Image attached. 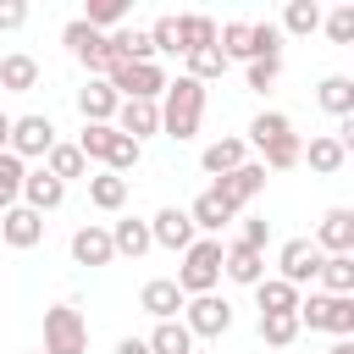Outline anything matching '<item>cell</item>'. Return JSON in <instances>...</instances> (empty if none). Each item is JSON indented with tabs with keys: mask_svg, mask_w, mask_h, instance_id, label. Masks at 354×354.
Returning a JSON list of instances; mask_svg holds the SVG:
<instances>
[{
	"mask_svg": "<svg viewBox=\"0 0 354 354\" xmlns=\"http://www.w3.org/2000/svg\"><path fill=\"white\" fill-rule=\"evenodd\" d=\"M6 144H11V116L0 111V149H6Z\"/></svg>",
	"mask_w": 354,
	"mask_h": 354,
	"instance_id": "obj_48",
	"label": "cell"
},
{
	"mask_svg": "<svg viewBox=\"0 0 354 354\" xmlns=\"http://www.w3.org/2000/svg\"><path fill=\"white\" fill-rule=\"evenodd\" d=\"M266 238H271V221L243 216V227H238V238H232V243H243V249H260V254H266Z\"/></svg>",
	"mask_w": 354,
	"mask_h": 354,
	"instance_id": "obj_45",
	"label": "cell"
},
{
	"mask_svg": "<svg viewBox=\"0 0 354 354\" xmlns=\"http://www.w3.org/2000/svg\"><path fill=\"white\" fill-rule=\"evenodd\" d=\"M183 304H188V299H183V288H177L171 277H149V282L138 288V310L155 315V321H177Z\"/></svg>",
	"mask_w": 354,
	"mask_h": 354,
	"instance_id": "obj_15",
	"label": "cell"
},
{
	"mask_svg": "<svg viewBox=\"0 0 354 354\" xmlns=\"http://www.w3.org/2000/svg\"><path fill=\"white\" fill-rule=\"evenodd\" d=\"M111 260H116V249H111V227L83 221V227L72 232V266H111Z\"/></svg>",
	"mask_w": 354,
	"mask_h": 354,
	"instance_id": "obj_16",
	"label": "cell"
},
{
	"mask_svg": "<svg viewBox=\"0 0 354 354\" xmlns=\"http://www.w3.org/2000/svg\"><path fill=\"white\" fill-rule=\"evenodd\" d=\"M326 354H354V343H348V337H337V343H332Z\"/></svg>",
	"mask_w": 354,
	"mask_h": 354,
	"instance_id": "obj_49",
	"label": "cell"
},
{
	"mask_svg": "<svg viewBox=\"0 0 354 354\" xmlns=\"http://www.w3.org/2000/svg\"><path fill=\"white\" fill-rule=\"evenodd\" d=\"M277 28L293 33V39H310V33L321 28V6H315V0H288V11H282Z\"/></svg>",
	"mask_w": 354,
	"mask_h": 354,
	"instance_id": "obj_30",
	"label": "cell"
},
{
	"mask_svg": "<svg viewBox=\"0 0 354 354\" xmlns=\"http://www.w3.org/2000/svg\"><path fill=\"white\" fill-rule=\"evenodd\" d=\"M282 133H293V122H288L282 111H260V116L249 122V144H254V149H266V144L282 138Z\"/></svg>",
	"mask_w": 354,
	"mask_h": 354,
	"instance_id": "obj_40",
	"label": "cell"
},
{
	"mask_svg": "<svg viewBox=\"0 0 354 354\" xmlns=\"http://www.w3.org/2000/svg\"><path fill=\"white\" fill-rule=\"evenodd\" d=\"M171 282L183 288V299L216 293V282H221V238H194V243L183 249V266H177Z\"/></svg>",
	"mask_w": 354,
	"mask_h": 354,
	"instance_id": "obj_2",
	"label": "cell"
},
{
	"mask_svg": "<svg viewBox=\"0 0 354 354\" xmlns=\"http://www.w3.org/2000/svg\"><path fill=\"white\" fill-rule=\"evenodd\" d=\"M88 205L105 210V216H116V210L127 205V177H116V171H88Z\"/></svg>",
	"mask_w": 354,
	"mask_h": 354,
	"instance_id": "obj_24",
	"label": "cell"
},
{
	"mask_svg": "<svg viewBox=\"0 0 354 354\" xmlns=\"http://www.w3.org/2000/svg\"><path fill=\"white\" fill-rule=\"evenodd\" d=\"M249 160V144L243 138H216V144H205V155H199V166L210 171V177H227V171H238Z\"/></svg>",
	"mask_w": 354,
	"mask_h": 354,
	"instance_id": "obj_22",
	"label": "cell"
},
{
	"mask_svg": "<svg viewBox=\"0 0 354 354\" xmlns=\"http://www.w3.org/2000/svg\"><path fill=\"white\" fill-rule=\"evenodd\" d=\"M177 33H183V55L188 50H205V44H216V17L188 11V17H177Z\"/></svg>",
	"mask_w": 354,
	"mask_h": 354,
	"instance_id": "obj_33",
	"label": "cell"
},
{
	"mask_svg": "<svg viewBox=\"0 0 354 354\" xmlns=\"http://www.w3.org/2000/svg\"><path fill=\"white\" fill-rule=\"evenodd\" d=\"M321 288L332 299H354V254H321Z\"/></svg>",
	"mask_w": 354,
	"mask_h": 354,
	"instance_id": "obj_28",
	"label": "cell"
},
{
	"mask_svg": "<svg viewBox=\"0 0 354 354\" xmlns=\"http://www.w3.org/2000/svg\"><path fill=\"white\" fill-rule=\"evenodd\" d=\"M44 171H50L55 183H77V177L88 183V160L77 155V144H61V138H55V149L44 155Z\"/></svg>",
	"mask_w": 354,
	"mask_h": 354,
	"instance_id": "obj_29",
	"label": "cell"
},
{
	"mask_svg": "<svg viewBox=\"0 0 354 354\" xmlns=\"http://www.w3.org/2000/svg\"><path fill=\"white\" fill-rule=\"evenodd\" d=\"M111 127H116L122 138L144 144V138H155V133H160V105H155V100H122Z\"/></svg>",
	"mask_w": 354,
	"mask_h": 354,
	"instance_id": "obj_12",
	"label": "cell"
},
{
	"mask_svg": "<svg viewBox=\"0 0 354 354\" xmlns=\"http://www.w3.org/2000/svg\"><path fill=\"white\" fill-rule=\"evenodd\" d=\"M28 354H39V348H28Z\"/></svg>",
	"mask_w": 354,
	"mask_h": 354,
	"instance_id": "obj_51",
	"label": "cell"
},
{
	"mask_svg": "<svg viewBox=\"0 0 354 354\" xmlns=\"http://www.w3.org/2000/svg\"><path fill=\"white\" fill-rule=\"evenodd\" d=\"M210 188H216V194L227 199V210L238 216V210H243V205H249V199H254V194L266 188V166H260V160H243L238 171H227V177H216Z\"/></svg>",
	"mask_w": 354,
	"mask_h": 354,
	"instance_id": "obj_10",
	"label": "cell"
},
{
	"mask_svg": "<svg viewBox=\"0 0 354 354\" xmlns=\"http://www.w3.org/2000/svg\"><path fill=\"white\" fill-rule=\"evenodd\" d=\"M315 100H321V111L326 116H354V77H343V72H332V77H321V88H315Z\"/></svg>",
	"mask_w": 354,
	"mask_h": 354,
	"instance_id": "obj_27",
	"label": "cell"
},
{
	"mask_svg": "<svg viewBox=\"0 0 354 354\" xmlns=\"http://www.w3.org/2000/svg\"><path fill=\"white\" fill-rule=\"evenodd\" d=\"M144 343H149V354H188V348H194V337H188L183 321H155V332H149Z\"/></svg>",
	"mask_w": 354,
	"mask_h": 354,
	"instance_id": "obj_32",
	"label": "cell"
},
{
	"mask_svg": "<svg viewBox=\"0 0 354 354\" xmlns=\"http://www.w3.org/2000/svg\"><path fill=\"white\" fill-rule=\"evenodd\" d=\"M61 44L72 50V61H77V66H88V77H100V72L111 66V44H105V33H94L83 17H72V22L61 28Z\"/></svg>",
	"mask_w": 354,
	"mask_h": 354,
	"instance_id": "obj_7",
	"label": "cell"
},
{
	"mask_svg": "<svg viewBox=\"0 0 354 354\" xmlns=\"http://www.w3.org/2000/svg\"><path fill=\"white\" fill-rule=\"evenodd\" d=\"M254 299H260V315H293L299 310V288L282 282V277H260L254 282Z\"/></svg>",
	"mask_w": 354,
	"mask_h": 354,
	"instance_id": "obj_26",
	"label": "cell"
},
{
	"mask_svg": "<svg viewBox=\"0 0 354 354\" xmlns=\"http://www.w3.org/2000/svg\"><path fill=\"white\" fill-rule=\"evenodd\" d=\"M116 354H149V343H144V337H122V343H116Z\"/></svg>",
	"mask_w": 354,
	"mask_h": 354,
	"instance_id": "obj_47",
	"label": "cell"
},
{
	"mask_svg": "<svg viewBox=\"0 0 354 354\" xmlns=\"http://www.w3.org/2000/svg\"><path fill=\"white\" fill-rule=\"evenodd\" d=\"M321 28H326V39H332V44H354V6L326 11V17H321Z\"/></svg>",
	"mask_w": 354,
	"mask_h": 354,
	"instance_id": "obj_43",
	"label": "cell"
},
{
	"mask_svg": "<svg viewBox=\"0 0 354 354\" xmlns=\"http://www.w3.org/2000/svg\"><path fill=\"white\" fill-rule=\"evenodd\" d=\"M188 354H205V348H199V343H194V348H188Z\"/></svg>",
	"mask_w": 354,
	"mask_h": 354,
	"instance_id": "obj_50",
	"label": "cell"
},
{
	"mask_svg": "<svg viewBox=\"0 0 354 354\" xmlns=\"http://www.w3.org/2000/svg\"><path fill=\"white\" fill-rule=\"evenodd\" d=\"M111 138H116V127H111V122H83V133H77V155L105 166V149H111Z\"/></svg>",
	"mask_w": 354,
	"mask_h": 354,
	"instance_id": "obj_36",
	"label": "cell"
},
{
	"mask_svg": "<svg viewBox=\"0 0 354 354\" xmlns=\"http://www.w3.org/2000/svg\"><path fill=\"white\" fill-rule=\"evenodd\" d=\"M39 238H44V216L39 210H28V205L0 210V243L6 249H33Z\"/></svg>",
	"mask_w": 354,
	"mask_h": 354,
	"instance_id": "obj_14",
	"label": "cell"
},
{
	"mask_svg": "<svg viewBox=\"0 0 354 354\" xmlns=\"http://www.w3.org/2000/svg\"><path fill=\"white\" fill-rule=\"evenodd\" d=\"M111 88H116V100H155L160 105V94H166V66L160 61H111L105 72H100Z\"/></svg>",
	"mask_w": 354,
	"mask_h": 354,
	"instance_id": "obj_3",
	"label": "cell"
},
{
	"mask_svg": "<svg viewBox=\"0 0 354 354\" xmlns=\"http://www.w3.org/2000/svg\"><path fill=\"white\" fill-rule=\"evenodd\" d=\"M293 321H299V332L310 326V332H332V337H354V299H332V293H310V299H299V310H293Z\"/></svg>",
	"mask_w": 354,
	"mask_h": 354,
	"instance_id": "obj_4",
	"label": "cell"
},
{
	"mask_svg": "<svg viewBox=\"0 0 354 354\" xmlns=\"http://www.w3.org/2000/svg\"><path fill=\"white\" fill-rule=\"evenodd\" d=\"M138 160H144V144H133V138H122V133H116V138H111V149H105V171L127 177Z\"/></svg>",
	"mask_w": 354,
	"mask_h": 354,
	"instance_id": "obj_41",
	"label": "cell"
},
{
	"mask_svg": "<svg viewBox=\"0 0 354 354\" xmlns=\"http://www.w3.org/2000/svg\"><path fill=\"white\" fill-rule=\"evenodd\" d=\"M199 232H194V221H188V210H177V205H160L155 216H149V243H160V249H171V254H183L188 243H194Z\"/></svg>",
	"mask_w": 354,
	"mask_h": 354,
	"instance_id": "obj_11",
	"label": "cell"
},
{
	"mask_svg": "<svg viewBox=\"0 0 354 354\" xmlns=\"http://www.w3.org/2000/svg\"><path fill=\"white\" fill-rule=\"evenodd\" d=\"M321 254H354V210L348 205H332L326 216H321V227H315V238H310Z\"/></svg>",
	"mask_w": 354,
	"mask_h": 354,
	"instance_id": "obj_13",
	"label": "cell"
},
{
	"mask_svg": "<svg viewBox=\"0 0 354 354\" xmlns=\"http://www.w3.org/2000/svg\"><path fill=\"white\" fill-rule=\"evenodd\" d=\"M221 277L238 282V288H254V282L266 277V254H260V249H243V243H227V249H221Z\"/></svg>",
	"mask_w": 354,
	"mask_h": 354,
	"instance_id": "obj_18",
	"label": "cell"
},
{
	"mask_svg": "<svg viewBox=\"0 0 354 354\" xmlns=\"http://www.w3.org/2000/svg\"><path fill=\"white\" fill-rule=\"evenodd\" d=\"M249 61H282V28L277 22H249Z\"/></svg>",
	"mask_w": 354,
	"mask_h": 354,
	"instance_id": "obj_34",
	"label": "cell"
},
{
	"mask_svg": "<svg viewBox=\"0 0 354 354\" xmlns=\"http://www.w3.org/2000/svg\"><path fill=\"white\" fill-rule=\"evenodd\" d=\"M177 321L188 326V337H194V343H199V337L210 343V337H227V332H232V304H227L221 293H199V299H188V304H183V315H177Z\"/></svg>",
	"mask_w": 354,
	"mask_h": 354,
	"instance_id": "obj_6",
	"label": "cell"
},
{
	"mask_svg": "<svg viewBox=\"0 0 354 354\" xmlns=\"http://www.w3.org/2000/svg\"><path fill=\"white\" fill-rule=\"evenodd\" d=\"M116 105H122V100H116V88H111L105 77H88V83L77 88V116H83V122H116Z\"/></svg>",
	"mask_w": 354,
	"mask_h": 354,
	"instance_id": "obj_19",
	"label": "cell"
},
{
	"mask_svg": "<svg viewBox=\"0 0 354 354\" xmlns=\"http://www.w3.org/2000/svg\"><path fill=\"white\" fill-rule=\"evenodd\" d=\"M260 337H266L271 348H288V343L299 337V321H293V315H260Z\"/></svg>",
	"mask_w": 354,
	"mask_h": 354,
	"instance_id": "obj_42",
	"label": "cell"
},
{
	"mask_svg": "<svg viewBox=\"0 0 354 354\" xmlns=\"http://www.w3.org/2000/svg\"><path fill=\"white\" fill-rule=\"evenodd\" d=\"M22 177H28V166H22L11 149H0V210H11V205L22 199Z\"/></svg>",
	"mask_w": 354,
	"mask_h": 354,
	"instance_id": "obj_37",
	"label": "cell"
},
{
	"mask_svg": "<svg viewBox=\"0 0 354 354\" xmlns=\"http://www.w3.org/2000/svg\"><path fill=\"white\" fill-rule=\"evenodd\" d=\"M61 199H66V183H55L44 166H33V171L22 177V199H17V205H28V210L44 216V210H61Z\"/></svg>",
	"mask_w": 354,
	"mask_h": 354,
	"instance_id": "obj_17",
	"label": "cell"
},
{
	"mask_svg": "<svg viewBox=\"0 0 354 354\" xmlns=\"http://www.w3.org/2000/svg\"><path fill=\"white\" fill-rule=\"evenodd\" d=\"M299 155H304V138L299 133H282V138H271L260 149V166L266 171H288V166H299Z\"/></svg>",
	"mask_w": 354,
	"mask_h": 354,
	"instance_id": "obj_31",
	"label": "cell"
},
{
	"mask_svg": "<svg viewBox=\"0 0 354 354\" xmlns=\"http://www.w3.org/2000/svg\"><path fill=\"white\" fill-rule=\"evenodd\" d=\"M299 160H310V171H321V177H337L343 171V160H348V149L332 138V133H315L310 144H304V155Z\"/></svg>",
	"mask_w": 354,
	"mask_h": 354,
	"instance_id": "obj_23",
	"label": "cell"
},
{
	"mask_svg": "<svg viewBox=\"0 0 354 354\" xmlns=\"http://www.w3.org/2000/svg\"><path fill=\"white\" fill-rule=\"evenodd\" d=\"M22 166L28 160H44L55 149V122L50 116H11V144H6Z\"/></svg>",
	"mask_w": 354,
	"mask_h": 354,
	"instance_id": "obj_8",
	"label": "cell"
},
{
	"mask_svg": "<svg viewBox=\"0 0 354 354\" xmlns=\"http://www.w3.org/2000/svg\"><path fill=\"white\" fill-rule=\"evenodd\" d=\"M188 221H194V232H199V238H216V232H221L227 221H238V216L227 210V199H221L216 188H205V194L188 205Z\"/></svg>",
	"mask_w": 354,
	"mask_h": 354,
	"instance_id": "obj_20",
	"label": "cell"
},
{
	"mask_svg": "<svg viewBox=\"0 0 354 354\" xmlns=\"http://www.w3.org/2000/svg\"><path fill=\"white\" fill-rule=\"evenodd\" d=\"M111 249H116V254H127V260L149 254V249H155V243H149V221H138V216L111 221Z\"/></svg>",
	"mask_w": 354,
	"mask_h": 354,
	"instance_id": "obj_25",
	"label": "cell"
},
{
	"mask_svg": "<svg viewBox=\"0 0 354 354\" xmlns=\"http://www.w3.org/2000/svg\"><path fill=\"white\" fill-rule=\"evenodd\" d=\"M315 271H321V249H315L310 238H288V243L277 249V277H282V282L304 288V282H315Z\"/></svg>",
	"mask_w": 354,
	"mask_h": 354,
	"instance_id": "obj_9",
	"label": "cell"
},
{
	"mask_svg": "<svg viewBox=\"0 0 354 354\" xmlns=\"http://www.w3.org/2000/svg\"><path fill=\"white\" fill-rule=\"evenodd\" d=\"M28 22V0H0V28L11 33V28H22Z\"/></svg>",
	"mask_w": 354,
	"mask_h": 354,
	"instance_id": "obj_46",
	"label": "cell"
},
{
	"mask_svg": "<svg viewBox=\"0 0 354 354\" xmlns=\"http://www.w3.org/2000/svg\"><path fill=\"white\" fill-rule=\"evenodd\" d=\"M39 354H88V321L72 304H50L44 310V348Z\"/></svg>",
	"mask_w": 354,
	"mask_h": 354,
	"instance_id": "obj_5",
	"label": "cell"
},
{
	"mask_svg": "<svg viewBox=\"0 0 354 354\" xmlns=\"http://www.w3.org/2000/svg\"><path fill=\"white\" fill-rule=\"evenodd\" d=\"M183 61H188V72H183V77H194V83H210V77H221V72H227V55H221L216 44H205V50H188Z\"/></svg>",
	"mask_w": 354,
	"mask_h": 354,
	"instance_id": "obj_35",
	"label": "cell"
},
{
	"mask_svg": "<svg viewBox=\"0 0 354 354\" xmlns=\"http://www.w3.org/2000/svg\"><path fill=\"white\" fill-rule=\"evenodd\" d=\"M0 88H6V94H33V88H39V61H33L28 50H11V55L0 61Z\"/></svg>",
	"mask_w": 354,
	"mask_h": 354,
	"instance_id": "obj_21",
	"label": "cell"
},
{
	"mask_svg": "<svg viewBox=\"0 0 354 354\" xmlns=\"http://www.w3.org/2000/svg\"><path fill=\"white\" fill-rule=\"evenodd\" d=\"M149 50H155V55H183V33H177V17H171V11L149 22Z\"/></svg>",
	"mask_w": 354,
	"mask_h": 354,
	"instance_id": "obj_39",
	"label": "cell"
},
{
	"mask_svg": "<svg viewBox=\"0 0 354 354\" xmlns=\"http://www.w3.org/2000/svg\"><path fill=\"white\" fill-rule=\"evenodd\" d=\"M122 17H127V6H122V0H88V6H83V22H88L94 33H116V28H122Z\"/></svg>",
	"mask_w": 354,
	"mask_h": 354,
	"instance_id": "obj_38",
	"label": "cell"
},
{
	"mask_svg": "<svg viewBox=\"0 0 354 354\" xmlns=\"http://www.w3.org/2000/svg\"><path fill=\"white\" fill-rule=\"evenodd\" d=\"M205 122V83L194 77H166V94H160V133L188 144Z\"/></svg>",
	"mask_w": 354,
	"mask_h": 354,
	"instance_id": "obj_1",
	"label": "cell"
},
{
	"mask_svg": "<svg viewBox=\"0 0 354 354\" xmlns=\"http://www.w3.org/2000/svg\"><path fill=\"white\" fill-rule=\"evenodd\" d=\"M277 77H282V61H249V72H243V83H249L254 94H266Z\"/></svg>",
	"mask_w": 354,
	"mask_h": 354,
	"instance_id": "obj_44",
	"label": "cell"
}]
</instances>
